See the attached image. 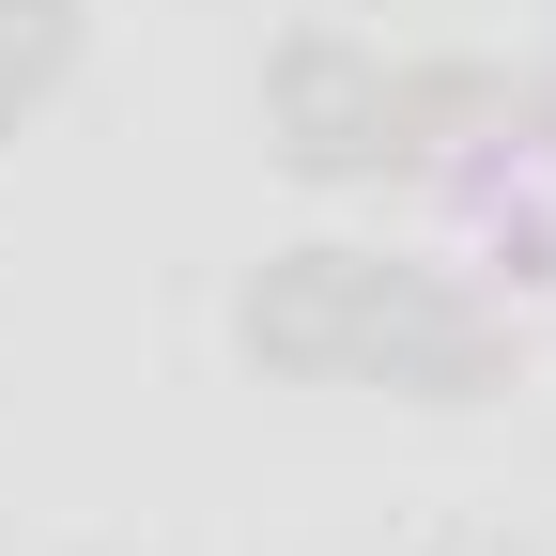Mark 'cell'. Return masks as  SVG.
<instances>
[{
  "mask_svg": "<svg viewBox=\"0 0 556 556\" xmlns=\"http://www.w3.org/2000/svg\"><path fill=\"white\" fill-rule=\"evenodd\" d=\"M510 78L495 62H387L356 31H294L263 62V139H278V170H309V186H387L417 170L448 124H495Z\"/></svg>",
  "mask_w": 556,
  "mask_h": 556,
  "instance_id": "6da1fadb",
  "label": "cell"
},
{
  "mask_svg": "<svg viewBox=\"0 0 556 556\" xmlns=\"http://www.w3.org/2000/svg\"><path fill=\"white\" fill-rule=\"evenodd\" d=\"M402 278H417V263L340 248V232L263 248V263H248V294H232V356L278 371V387H356V371H371V340H387V294H402Z\"/></svg>",
  "mask_w": 556,
  "mask_h": 556,
  "instance_id": "7a4b0ae2",
  "label": "cell"
},
{
  "mask_svg": "<svg viewBox=\"0 0 556 556\" xmlns=\"http://www.w3.org/2000/svg\"><path fill=\"white\" fill-rule=\"evenodd\" d=\"M356 387H402V402H495V387H510V325L479 309V294H448V278H402Z\"/></svg>",
  "mask_w": 556,
  "mask_h": 556,
  "instance_id": "3957f363",
  "label": "cell"
},
{
  "mask_svg": "<svg viewBox=\"0 0 556 556\" xmlns=\"http://www.w3.org/2000/svg\"><path fill=\"white\" fill-rule=\"evenodd\" d=\"M78 78V0H0V139Z\"/></svg>",
  "mask_w": 556,
  "mask_h": 556,
  "instance_id": "277c9868",
  "label": "cell"
},
{
  "mask_svg": "<svg viewBox=\"0 0 556 556\" xmlns=\"http://www.w3.org/2000/svg\"><path fill=\"white\" fill-rule=\"evenodd\" d=\"M433 556H510V541H433Z\"/></svg>",
  "mask_w": 556,
  "mask_h": 556,
  "instance_id": "5b68a950",
  "label": "cell"
}]
</instances>
